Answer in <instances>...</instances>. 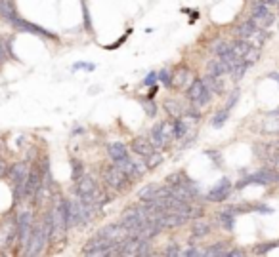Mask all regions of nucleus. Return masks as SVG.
Returning <instances> with one entry per match:
<instances>
[{
    "label": "nucleus",
    "instance_id": "f257e3e1",
    "mask_svg": "<svg viewBox=\"0 0 279 257\" xmlns=\"http://www.w3.org/2000/svg\"><path fill=\"white\" fill-rule=\"evenodd\" d=\"M50 225H52V233H50V242L58 244L63 240L67 230V219H65V200H58L50 212Z\"/></svg>",
    "mask_w": 279,
    "mask_h": 257
},
{
    "label": "nucleus",
    "instance_id": "f03ea898",
    "mask_svg": "<svg viewBox=\"0 0 279 257\" xmlns=\"http://www.w3.org/2000/svg\"><path fill=\"white\" fill-rule=\"evenodd\" d=\"M48 242H50V235H48V230H46L44 223L33 225V233H31L25 255H40V253L46 250Z\"/></svg>",
    "mask_w": 279,
    "mask_h": 257
},
{
    "label": "nucleus",
    "instance_id": "7ed1b4c3",
    "mask_svg": "<svg viewBox=\"0 0 279 257\" xmlns=\"http://www.w3.org/2000/svg\"><path fill=\"white\" fill-rule=\"evenodd\" d=\"M273 183H279L277 168H266V170H258L257 173L241 179V181L237 183V187L243 189V187H247V185H273Z\"/></svg>",
    "mask_w": 279,
    "mask_h": 257
},
{
    "label": "nucleus",
    "instance_id": "20e7f679",
    "mask_svg": "<svg viewBox=\"0 0 279 257\" xmlns=\"http://www.w3.org/2000/svg\"><path fill=\"white\" fill-rule=\"evenodd\" d=\"M172 139H176V130H174V124H170V122H161L151 130V139L149 141L153 143V147H157V149L167 147L169 141H172Z\"/></svg>",
    "mask_w": 279,
    "mask_h": 257
},
{
    "label": "nucleus",
    "instance_id": "39448f33",
    "mask_svg": "<svg viewBox=\"0 0 279 257\" xmlns=\"http://www.w3.org/2000/svg\"><path fill=\"white\" fill-rule=\"evenodd\" d=\"M188 99L193 103V107L195 109H201V107H206L208 103H211V95L213 93L206 90V86L203 80H193L191 86L188 88Z\"/></svg>",
    "mask_w": 279,
    "mask_h": 257
},
{
    "label": "nucleus",
    "instance_id": "423d86ee",
    "mask_svg": "<svg viewBox=\"0 0 279 257\" xmlns=\"http://www.w3.org/2000/svg\"><path fill=\"white\" fill-rule=\"evenodd\" d=\"M15 221H17V244L19 248H27L31 233H33V215L29 212H23L15 217Z\"/></svg>",
    "mask_w": 279,
    "mask_h": 257
},
{
    "label": "nucleus",
    "instance_id": "0eeeda50",
    "mask_svg": "<svg viewBox=\"0 0 279 257\" xmlns=\"http://www.w3.org/2000/svg\"><path fill=\"white\" fill-rule=\"evenodd\" d=\"M103 181H105V185L111 187V189H125L126 183H128L130 179H128V175H126L121 168H117V166L113 164L103 170Z\"/></svg>",
    "mask_w": 279,
    "mask_h": 257
},
{
    "label": "nucleus",
    "instance_id": "6e6552de",
    "mask_svg": "<svg viewBox=\"0 0 279 257\" xmlns=\"http://www.w3.org/2000/svg\"><path fill=\"white\" fill-rule=\"evenodd\" d=\"M17 242V221L10 219L0 227V251L10 250Z\"/></svg>",
    "mask_w": 279,
    "mask_h": 257
},
{
    "label": "nucleus",
    "instance_id": "1a4fd4ad",
    "mask_svg": "<svg viewBox=\"0 0 279 257\" xmlns=\"http://www.w3.org/2000/svg\"><path fill=\"white\" fill-rule=\"evenodd\" d=\"M10 23H12V25L17 29V31H21V33H31V35L56 38V35H54V33H50V31H46V29H42V27H38V25H35V23L25 21V19H23V17H19V15H15V17Z\"/></svg>",
    "mask_w": 279,
    "mask_h": 257
},
{
    "label": "nucleus",
    "instance_id": "9d476101",
    "mask_svg": "<svg viewBox=\"0 0 279 257\" xmlns=\"http://www.w3.org/2000/svg\"><path fill=\"white\" fill-rule=\"evenodd\" d=\"M229 193H231V181L228 177H222L218 181V185L206 194V200L208 202H222V200H228Z\"/></svg>",
    "mask_w": 279,
    "mask_h": 257
},
{
    "label": "nucleus",
    "instance_id": "9b49d317",
    "mask_svg": "<svg viewBox=\"0 0 279 257\" xmlns=\"http://www.w3.org/2000/svg\"><path fill=\"white\" fill-rule=\"evenodd\" d=\"M252 21H254V25H257L258 29H266L268 25L273 23V14L268 12L266 4L258 2L257 6H254V10H252Z\"/></svg>",
    "mask_w": 279,
    "mask_h": 257
},
{
    "label": "nucleus",
    "instance_id": "f8f14e48",
    "mask_svg": "<svg viewBox=\"0 0 279 257\" xmlns=\"http://www.w3.org/2000/svg\"><path fill=\"white\" fill-rule=\"evenodd\" d=\"M132 150L134 155H138L140 158H147L151 152L155 150L153 143L149 141V139H146V137H136V139H132Z\"/></svg>",
    "mask_w": 279,
    "mask_h": 257
},
{
    "label": "nucleus",
    "instance_id": "ddd939ff",
    "mask_svg": "<svg viewBox=\"0 0 279 257\" xmlns=\"http://www.w3.org/2000/svg\"><path fill=\"white\" fill-rule=\"evenodd\" d=\"M229 72V65L218 57V59H213L211 63H208V74L211 76H224V74H228Z\"/></svg>",
    "mask_w": 279,
    "mask_h": 257
},
{
    "label": "nucleus",
    "instance_id": "4468645a",
    "mask_svg": "<svg viewBox=\"0 0 279 257\" xmlns=\"http://www.w3.org/2000/svg\"><path fill=\"white\" fill-rule=\"evenodd\" d=\"M107 155H109V158L115 162V160H121V158L128 157V149H126L125 143H111L109 147H107Z\"/></svg>",
    "mask_w": 279,
    "mask_h": 257
},
{
    "label": "nucleus",
    "instance_id": "2eb2a0df",
    "mask_svg": "<svg viewBox=\"0 0 279 257\" xmlns=\"http://www.w3.org/2000/svg\"><path fill=\"white\" fill-rule=\"evenodd\" d=\"M258 27L254 25V21L252 19H249V21L241 23L239 27H237V35H239V38H247V40H250L252 36L257 35Z\"/></svg>",
    "mask_w": 279,
    "mask_h": 257
},
{
    "label": "nucleus",
    "instance_id": "dca6fc26",
    "mask_svg": "<svg viewBox=\"0 0 279 257\" xmlns=\"http://www.w3.org/2000/svg\"><path fill=\"white\" fill-rule=\"evenodd\" d=\"M218 223H220L226 230H231L234 225H235V212H234V210L228 208L226 212H220V214H218Z\"/></svg>",
    "mask_w": 279,
    "mask_h": 257
},
{
    "label": "nucleus",
    "instance_id": "f3484780",
    "mask_svg": "<svg viewBox=\"0 0 279 257\" xmlns=\"http://www.w3.org/2000/svg\"><path fill=\"white\" fill-rule=\"evenodd\" d=\"M165 109H167V113L172 114V116H176V118H180V116H184V114H185V107L176 99H167V101H165Z\"/></svg>",
    "mask_w": 279,
    "mask_h": 257
},
{
    "label": "nucleus",
    "instance_id": "a211bd4d",
    "mask_svg": "<svg viewBox=\"0 0 279 257\" xmlns=\"http://www.w3.org/2000/svg\"><path fill=\"white\" fill-rule=\"evenodd\" d=\"M211 233V223L205 221V219H197V221L193 223V236L195 238H203Z\"/></svg>",
    "mask_w": 279,
    "mask_h": 257
},
{
    "label": "nucleus",
    "instance_id": "6ab92c4d",
    "mask_svg": "<svg viewBox=\"0 0 279 257\" xmlns=\"http://www.w3.org/2000/svg\"><path fill=\"white\" fill-rule=\"evenodd\" d=\"M188 76H190V71H188L185 67H180L176 71V74L172 76V80H170V86H174V88H184Z\"/></svg>",
    "mask_w": 279,
    "mask_h": 257
},
{
    "label": "nucleus",
    "instance_id": "aec40b11",
    "mask_svg": "<svg viewBox=\"0 0 279 257\" xmlns=\"http://www.w3.org/2000/svg\"><path fill=\"white\" fill-rule=\"evenodd\" d=\"M50 198V187L46 185L44 181L40 183V187L37 189V193H35V202H37L38 206H42L46 200Z\"/></svg>",
    "mask_w": 279,
    "mask_h": 257
},
{
    "label": "nucleus",
    "instance_id": "412c9836",
    "mask_svg": "<svg viewBox=\"0 0 279 257\" xmlns=\"http://www.w3.org/2000/svg\"><path fill=\"white\" fill-rule=\"evenodd\" d=\"M159 189H161L159 185H147V187H144V189H142V191L138 193V198L144 200V202H146V200H153L155 196H157V193H159Z\"/></svg>",
    "mask_w": 279,
    "mask_h": 257
},
{
    "label": "nucleus",
    "instance_id": "4be33fe9",
    "mask_svg": "<svg viewBox=\"0 0 279 257\" xmlns=\"http://www.w3.org/2000/svg\"><path fill=\"white\" fill-rule=\"evenodd\" d=\"M229 118V109H222V111H218V113L214 114V118H213V126L214 128H222L226 122H228Z\"/></svg>",
    "mask_w": 279,
    "mask_h": 257
},
{
    "label": "nucleus",
    "instance_id": "5701e85b",
    "mask_svg": "<svg viewBox=\"0 0 279 257\" xmlns=\"http://www.w3.org/2000/svg\"><path fill=\"white\" fill-rule=\"evenodd\" d=\"M258 57H260V48H258V46H250V50L247 52L245 56H243V61H245V63L250 67V65L257 63Z\"/></svg>",
    "mask_w": 279,
    "mask_h": 257
},
{
    "label": "nucleus",
    "instance_id": "b1692460",
    "mask_svg": "<svg viewBox=\"0 0 279 257\" xmlns=\"http://www.w3.org/2000/svg\"><path fill=\"white\" fill-rule=\"evenodd\" d=\"M226 248H228V244H224V242L213 244V246L205 251V255H226V251H228Z\"/></svg>",
    "mask_w": 279,
    "mask_h": 257
},
{
    "label": "nucleus",
    "instance_id": "393cba45",
    "mask_svg": "<svg viewBox=\"0 0 279 257\" xmlns=\"http://www.w3.org/2000/svg\"><path fill=\"white\" fill-rule=\"evenodd\" d=\"M162 162V155H159V152H151L149 157L146 158V164H147V168H155V166H159Z\"/></svg>",
    "mask_w": 279,
    "mask_h": 257
},
{
    "label": "nucleus",
    "instance_id": "a878e982",
    "mask_svg": "<svg viewBox=\"0 0 279 257\" xmlns=\"http://www.w3.org/2000/svg\"><path fill=\"white\" fill-rule=\"evenodd\" d=\"M277 244L273 242V244H260V246H257L254 248V253H258V255H264V253H268L270 250H273Z\"/></svg>",
    "mask_w": 279,
    "mask_h": 257
},
{
    "label": "nucleus",
    "instance_id": "bb28decb",
    "mask_svg": "<svg viewBox=\"0 0 279 257\" xmlns=\"http://www.w3.org/2000/svg\"><path fill=\"white\" fill-rule=\"evenodd\" d=\"M71 164H73V173H71V175H73V179L77 181V179L82 175V162H77V160H73Z\"/></svg>",
    "mask_w": 279,
    "mask_h": 257
},
{
    "label": "nucleus",
    "instance_id": "cd10ccee",
    "mask_svg": "<svg viewBox=\"0 0 279 257\" xmlns=\"http://www.w3.org/2000/svg\"><path fill=\"white\" fill-rule=\"evenodd\" d=\"M146 103V113L149 114V116H155V113H157V105H155L153 101H144Z\"/></svg>",
    "mask_w": 279,
    "mask_h": 257
},
{
    "label": "nucleus",
    "instance_id": "c85d7f7f",
    "mask_svg": "<svg viewBox=\"0 0 279 257\" xmlns=\"http://www.w3.org/2000/svg\"><path fill=\"white\" fill-rule=\"evenodd\" d=\"M8 171H10V166H8V162L4 160V158H0V179L6 177Z\"/></svg>",
    "mask_w": 279,
    "mask_h": 257
},
{
    "label": "nucleus",
    "instance_id": "c756f323",
    "mask_svg": "<svg viewBox=\"0 0 279 257\" xmlns=\"http://www.w3.org/2000/svg\"><path fill=\"white\" fill-rule=\"evenodd\" d=\"M159 80V72H149L146 76V80H144V84H147V86H151V84H155Z\"/></svg>",
    "mask_w": 279,
    "mask_h": 257
},
{
    "label": "nucleus",
    "instance_id": "7c9ffc66",
    "mask_svg": "<svg viewBox=\"0 0 279 257\" xmlns=\"http://www.w3.org/2000/svg\"><path fill=\"white\" fill-rule=\"evenodd\" d=\"M159 80H162V82H165V84L167 86H170V72H169V69H162L161 72H159Z\"/></svg>",
    "mask_w": 279,
    "mask_h": 257
},
{
    "label": "nucleus",
    "instance_id": "2f4dec72",
    "mask_svg": "<svg viewBox=\"0 0 279 257\" xmlns=\"http://www.w3.org/2000/svg\"><path fill=\"white\" fill-rule=\"evenodd\" d=\"M201 253H203V251L197 250V248H188V250L180 251V255H188V257H191V255H201Z\"/></svg>",
    "mask_w": 279,
    "mask_h": 257
},
{
    "label": "nucleus",
    "instance_id": "473e14b6",
    "mask_svg": "<svg viewBox=\"0 0 279 257\" xmlns=\"http://www.w3.org/2000/svg\"><path fill=\"white\" fill-rule=\"evenodd\" d=\"M165 255H180V250H178L176 244H170L169 248L165 250Z\"/></svg>",
    "mask_w": 279,
    "mask_h": 257
},
{
    "label": "nucleus",
    "instance_id": "72a5a7b5",
    "mask_svg": "<svg viewBox=\"0 0 279 257\" xmlns=\"http://www.w3.org/2000/svg\"><path fill=\"white\" fill-rule=\"evenodd\" d=\"M226 255H228V257H241V255H245V251L237 250V248H235V250H228V251H226Z\"/></svg>",
    "mask_w": 279,
    "mask_h": 257
},
{
    "label": "nucleus",
    "instance_id": "f704fd0d",
    "mask_svg": "<svg viewBox=\"0 0 279 257\" xmlns=\"http://www.w3.org/2000/svg\"><path fill=\"white\" fill-rule=\"evenodd\" d=\"M239 99V92H234V95H231V97H229L228 99V105H226V109H231L235 105V101Z\"/></svg>",
    "mask_w": 279,
    "mask_h": 257
},
{
    "label": "nucleus",
    "instance_id": "c9c22d12",
    "mask_svg": "<svg viewBox=\"0 0 279 257\" xmlns=\"http://www.w3.org/2000/svg\"><path fill=\"white\" fill-rule=\"evenodd\" d=\"M75 69H86V71H92V69H94V65H84V63H77V65H75Z\"/></svg>",
    "mask_w": 279,
    "mask_h": 257
},
{
    "label": "nucleus",
    "instance_id": "e433bc0d",
    "mask_svg": "<svg viewBox=\"0 0 279 257\" xmlns=\"http://www.w3.org/2000/svg\"><path fill=\"white\" fill-rule=\"evenodd\" d=\"M270 79H273V80H277V82H279V74H270Z\"/></svg>",
    "mask_w": 279,
    "mask_h": 257
}]
</instances>
